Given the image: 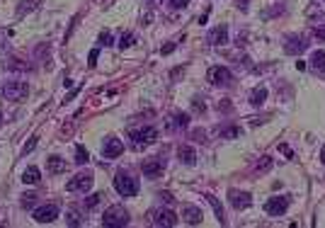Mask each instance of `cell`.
Masks as SVG:
<instances>
[{"label":"cell","instance_id":"4","mask_svg":"<svg viewBox=\"0 0 325 228\" xmlns=\"http://www.w3.org/2000/svg\"><path fill=\"white\" fill-rule=\"evenodd\" d=\"M129 138L134 141V148H143V146H150V143L158 141V131L153 127L134 129V131H129Z\"/></svg>","mask_w":325,"mask_h":228},{"label":"cell","instance_id":"41","mask_svg":"<svg viewBox=\"0 0 325 228\" xmlns=\"http://www.w3.org/2000/svg\"><path fill=\"white\" fill-rule=\"evenodd\" d=\"M320 160H323V165H325V146H323V151H320Z\"/></svg>","mask_w":325,"mask_h":228},{"label":"cell","instance_id":"9","mask_svg":"<svg viewBox=\"0 0 325 228\" xmlns=\"http://www.w3.org/2000/svg\"><path fill=\"white\" fill-rule=\"evenodd\" d=\"M287 209H289V197H272V199H267V204H265V211H267L270 216H281Z\"/></svg>","mask_w":325,"mask_h":228},{"label":"cell","instance_id":"6","mask_svg":"<svg viewBox=\"0 0 325 228\" xmlns=\"http://www.w3.org/2000/svg\"><path fill=\"white\" fill-rule=\"evenodd\" d=\"M150 223L153 226L172 228V226H177V214L170 209H156V211H150Z\"/></svg>","mask_w":325,"mask_h":228},{"label":"cell","instance_id":"15","mask_svg":"<svg viewBox=\"0 0 325 228\" xmlns=\"http://www.w3.org/2000/svg\"><path fill=\"white\" fill-rule=\"evenodd\" d=\"M226 42H228V27L226 25H219V27H214L209 32V44L211 46H221Z\"/></svg>","mask_w":325,"mask_h":228},{"label":"cell","instance_id":"43","mask_svg":"<svg viewBox=\"0 0 325 228\" xmlns=\"http://www.w3.org/2000/svg\"><path fill=\"white\" fill-rule=\"evenodd\" d=\"M0 127H3V114H0Z\"/></svg>","mask_w":325,"mask_h":228},{"label":"cell","instance_id":"28","mask_svg":"<svg viewBox=\"0 0 325 228\" xmlns=\"http://www.w3.org/2000/svg\"><path fill=\"white\" fill-rule=\"evenodd\" d=\"M88 160H90V155H88V151H85L83 146H78V148H75V163H78V165H85Z\"/></svg>","mask_w":325,"mask_h":228},{"label":"cell","instance_id":"27","mask_svg":"<svg viewBox=\"0 0 325 228\" xmlns=\"http://www.w3.org/2000/svg\"><path fill=\"white\" fill-rule=\"evenodd\" d=\"M134 42H136V37L131 32H124L119 39V49H129V46H134Z\"/></svg>","mask_w":325,"mask_h":228},{"label":"cell","instance_id":"39","mask_svg":"<svg viewBox=\"0 0 325 228\" xmlns=\"http://www.w3.org/2000/svg\"><path fill=\"white\" fill-rule=\"evenodd\" d=\"M160 199H163V201H167V204H172V201H175V199H172V197H170V194H167V192H163V194H160Z\"/></svg>","mask_w":325,"mask_h":228},{"label":"cell","instance_id":"24","mask_svg":"<svg viewBox=\"0 0 325 228\" xmlns=\"http://www.w3.org/2000/svg\"><path fill=\"white\" fill-rule=\"evenodd\" d=\"M272 165H274V160H272L270 155H262L260 158V163L255 165V173H267V170H272Z\"/></svg>","mask_w":325,"mask_h":228},{"label":"cell","instance_id":"1","mask_svg":"<svg viewBox=\"0 0 325 228\" xmlns=\"http://www.w3.org/2000/svg\"><path fill=\"white\" fill-rule=\"evenodd\" d=\"M102 226L107 228H124L129 226V211L124 206H110L102 214Z\"/></svg>","mask_w":325,"mask_h":228},{"label":"cell","instance_id":"36","mask_svg":"<svg viewBox=\"0 0 325 228\" xmlns=\"http://www.w3.org/2000/svg\"><path fill=\"white\" fill-rule=\"evenodd\" d=\"M313 34H316V39L325 42V27H316V29H313Z\"/></svg>","mask_w":325,"mask_h":228},{"label":"cell","instance_id":"16","mask_svg":"<svg viewBox=\"0 0 325 228\" xmlns=\"http://www.w3.org/2000/svg\"><path fill=\"white\" fill-rule=\"evenodd\" d=\"M177 158H180L185 165H194L197 163L194 148H189V146H180V148H177Z\"/></svg>","mask_w":325,"mask_h":228},{"label":"cell","instance_id":"33","mask_svg":"<svg viewBox=\"0 0 325 228\" xmlns=\"http://www.w3.org/2000/svg\"><path fill=\"white\" fill-rule=\"evenodd\" d=\"M37 141H39L37 136H32V138H29V143H27V146H25V151H22V153H25V155H27V153H32V151H34V146H37Z\"/></svg>","mask_w":325,"mask_h":228},{"label":"cell","instance_id":"3","mask_svg":"<svg viewBox=\"0 0 325 228\" xmlns=\"http://www.w3.org/2000/svg\"><path fill=\"white\" fill-rule=\"evenodd\" d=\"M29 95V85L22 80H10L3 85V97L10 102H22Z\"/></svg>","mask_w":325,"mask_h":228},{"label":"cell","instance_id":"40","mask_svg":"<svg viewBox=\"0 0 325 228\" xmlns=\"http://www.w3.org/2000/svg\"><path fill=\"white\" fill-rule=\"evenodd\" d=\"M192 136H194V138H202V143H204V131H194Z\"/></svg>","mask_w":325,"mask_h":228},{"label":"cell","instance_id":"30","mask_svg":"<svg viewBox=\"0 0 325 228\" xmlns=\"http://www.w3.org/2000/svg\"><path fill=\"white\" fill-rule=\"evenodd\" d=\"M100 199H102V194H93V197H88V201H85V204H88V209H95V206L100 204Z\"/></svg>","mask_w":325,"mask_h":228},{"label":"cell","instance_id":"17","mask_svg":"<svg viewBox=\"0 0 325 228\" xmlns=\"http://www.w3.org/2000/svg\"><path fill=\"white\" fill-rule=\"evenodd\" d=\"M311 68L316 73H325V51H313L311 54Z\"/></svg>","mask_w":325,"mask_h":228},{"label":"cell","instance_id":"10","mask_svg":"<svg viewBox=\"0 0 325 228\" xmlns=\"http://www.w3.org/2000/svg\"><path fill=\"white\" fill-rule=\"evenodd\" d=\"M141 170H143L146 177H160L163 175V160L160 158H148V160L141 163Z\"/></svg>","mask_w":325,"mask_h":228},{"label":"cell","instance_id":"37","mask_svg":"<svg viewBox=\"0 0 325 228\" xmlns=\"http://www.w3.org/2000/svg\"><path fill=\"white\" fill-rule=\"evenodd\" d=\"M192 107H194L197 112H204V102L199 100V97H194V105H192Z\"/></svg>","mask_w":325,"mask_h":228},{"label":"cell","instance_id":"8","mask_svg":"<svg viewBox=\"0 0 325 228\" xmlns=\"http://www.w3.org/2000/svg\"><path fill=\"white\" fill-rule=\"evenodd\" d=\"M56 219H58V206L56 204H44V206L34 209V221L37 223H51Z\"/></svg>","mask_w":325,"mask_h":228},{"label":"cell","instance_id":"38","mask_svg":"<svg viewBox=\"0 0 325 228\" xmlns=\"http://www.w3.org/2000/svg\"><path fill=\"white\" fill-rule=\"evenodd\" d=\"M160 51H163V54H172V51H175V44H172V42H170V44H167V46H163V49H160Z\"/></svg>","mask_w":325,"mask_h":228},{"label":"cell","instance_id":"26","mask_svg":"<svg viewBox=\"0 0 325 228\" xmlns=\"http://www.w3.org/2000/svg\"><path fill=\"white\" fill-rule=\"evenodd\" d=\"M66 221H68V226H80L83 221H80V214L75 209H68L66 211Z\"/></svg>","mask_w":325,"mask_h":228},{"label":"cell","instance_id":"23","mask_svg":"<svg viewBox=\"0 0 325 228\" xmlns=\"http://www.w3.org/2000/svg\"><path fill=\"white\" fill-rule=\"evenodd\" d=\"M243 131L241 127H226V129H219V136L226 138V141H231V138H238Z\"/></svg>","mask_w":325,"mask_h":228},{"label":"cell","instance_id":"25","mask_svg":"<svg viewBox=\"0 0 325 228\" xmlns=\"http://www.w3.org/2000/svg\"><path fill=\"white\" fill-rule=\"evenodd\" d=\"M187 127H189V114H180L177 112L172 117V129H187Z\"/></svg>","mask_w":325,"mask_h":228},{"label":"cell","instance_id":"32","mask_svg":"<svg viewBox=\"0 0 325 228\" xmlns=\"http://www.w3.org/2000/svg\"><path fill=\"white\" fill-rule=\"evenodd\" d=\"M187 3H189V0H170V8H172V10H182V8H187Z\"/></svg>","mask_w":325,"mask_h":228},{"label":"cell","instance_id":"12","mask_svg":"<svg viewBox=\"0 0 325 228\" xmlns=\"http://www.w3.org/2000/svg\"><path fill=\"white\" fill-rule=\"evenodd\" d=\"M228 197H231V204L235 209H248L252 204V197L248 192H238V190H231L228 192Z\"/></svg>","mask_w":325,"mask_h":228},{"label":"cell","instance_id":"5","mask_svg":"<svg viewBox=\"0 0 325 228\" xmlns=\"http://www.w3.org/2000/svg\"><path fill=\"white\" fill-rule=\"evenodd\" d=\"M93 182H95L93 173H78L73 180L68 182V192H80V194H85V192L93 190Z\"/></svg>","mask_w":325,"mask_h":228},{"label":"cell","instance_id":"7","mask_svg":"<svg viewBox=\"0 0 325 228\" xmlns=\"http://www.w3.org/2000/svg\"><path fill=\"white\" fill-rule=\"evenodd\" d=\"M209 82H211V85H231L233 73L226 68V66H214V68L209 71Z\"/></svg>","mask_w":325,"mask_h":228},{"label":"cell","instance_id":"2","mask_svg":"<svg viewBox=\"0 0 325 228\" xmlns=\"http://www.w3.org/2000/svg\"><path fill=\"white\" fill-rule=\"evenodd\" d=\"M114 190L119 192L121 197H136L139 194V182L129 173L119 170V173L114 175Z\"/></svg>","mask_w":325,"mask_h":228},{"label":"cell","instance_id":"29","mask_svg":"<svg viewBox=\"0 0 325 228\" xmlns=\"http://www.w3.org/2000/svg\"><path fill=\"white\" fill-rule=\"evenodd\" d=\"M5 68H15V71H27V66H22V61H17V58H10L8 64H5Z\"/></svg>","mask_w":325,"mask_h":228},{"label":"cell","instance_id":"19","mask_svg":"<svg viewBox=\"0 0 325 228\" xmlns=\"http://www.w3.org/2000/svg\"><path fill=\"white\" fill-rule=\"evenodd\" d=\"M39 180H41V173H39V168H34V165H29L27 170L22 173V182L25 184H37Z\"/></svg>","mask_w":325,"mask_h":228},{"label":"cell","instance_id":"11","mask_svg":"<svg viewBox=\"0 0 325 228\" xmlns=\"http://www.w3.org/2000/svg\"><path fill=\"white\" fill-rule=\"evenodd\" d=\"M284 49H287V54L296 56V54H304L308 49L306 39L304 37H296V34H291V37H287V44H284Z\"/></svg>","mask_w":325,"mask_h":228},{"label":"cell","instance_id":"21","mask_svg":"<svg viewBox=\"0 0 325 228\" xmlns=\"http://www.w3.org/2000/svg\"><path fill=\"white\" fill-rule=\"evenodd\" d=\"M49 170H51L54 175L66 173V160L63 158H58V155H51V158H49Z\"/></svg>","mask_w":325,"mask_h":228},{"label":"cell","instance_id":"42","mask_svg":"<svg viewBox=\"0 0 325 228\" xmlns=\"http://www.w3.org/2000/svg\"><path fill=\"white\" fill-rule=\"evenodd\" d=\"M146 3H148V5H158L160 0H146Z\"/></svg>","mask_w":325,"mask_h":228},{"label":"cell","instance_id":"14","mask_svg":"<svg viewBox=\"0 0 325 228\" xmlns=\"http://www.w3.org/2000/svg\"><path fill=\"white\" fill-rule=\"evenodd\" d=\"M182 219H185L189 226H199V223H202V219H204V214L197 209V206L187 204V206H182Z\"/></svg>","mask_w":325,"mask_h":228},{"label":"cell","instance_id":"35","mask_svg":"<svg viewBox=\"0 0 325 228\" xmlns=\"http://www.w3.org/2000/svg\"><path fill=\"white\" fill-rule=\"evenodd\" d=\"M34 199H37V197H34V194H25V197H22V206H32V204H34Z\"/></svg>","mask_w":325,"mask_h":228},{"label":"cell","instance_id":"18","mask_svg":"<svg viewBox=\"0 0 325 228\" xmlns=\"http://www.w3.org/2000/svg\"><path fill=\"white\" fill-rule=\"evenodd\" d=\"M41 5V0H19V5H17V15L19 17H25L27 12H34V10Z\"/></svg>","mask_w":325,"mask_h":228},{"label":"cell","instance_id":"13","mask_svg":"<svg viewBox=\"0 0 325 228\" xmlns=\"http://www.w3.org/2000/svg\"><path fill=\"white\" fill-rule=\"evenodd\" d=\"M124 153V143H121L119 138H107L102 146V155L104 158H117V155Z\"/></svg>","mask_w":325,"mask_h":228},{"label":"cell","instance_id":"31","mask_svg":"<svg viewBox=\"0 0 325 228\" xmlns=\"http://www.w3.org/2000/svg\"><path fill=\"white\" fill-rule=\"evenodd\" d=\"M97 56H100V49H93V51H90V58H88V61H90V68H95V66H97Z\"/></svg>","mask_w":325,"mask_h":228},{"label":"cell","instance_id":"22","mask_svg":"<svg viewBox=\"0 0 325 228\" xmlns=\"http://www.w3.org/2000/svg\"><path fill=\"white\" fill-rule=\"evenodd\" d=\"M265 100H267V88H255L250 92V105H255V107H260Z\"/></svg>","mask_w":325,"mask_h":228},{"label":"cell","instance_id":"20","mask_svg":"<svg viewBox=\"0 0 325 228\" xmlns=\"http://www.w3.org/2000/svg\"><path fill=\"white\" fill-rule=\"evenodd\" d=\"M204 199L211 204V209H214V214H216V219H219V223H223V206H221V201L216 199L214 194H204Z\"/></svg>","mask_w":325,"mask_h":228},{"label":"cell","instance_id":"34","mask_svg":"<svg viewBox=\"0 0 325 228\" xmlns=\"http://www.w3.org/2000/svg\"><path fill=\"white\" fill-rule=\"evenodd\" d=\"M100 44H102V46H112V34H110V32H102V34H100Z\"/></svg>","mask_w":325,"mask_h":228}]
</instances>
